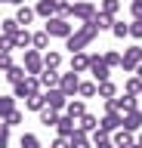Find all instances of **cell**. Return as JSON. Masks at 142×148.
I'll return each mask as SVG.
<instances>
[{"instance_id": "5b68a950", "label": "cell", "mask_w": 142, "mask_h": 148, "mask_svg": "<svg viewBox=\"0 0 142 148\" xmlns=\"http://www.w3.org/2000/svg\"><path fill=\"white\" fill-rule=\"evenodd\" d=\"M142 65V46L139 43H133V46H127L123 49V74H136V68Z\"/></svg>"}, {"instance_id": "1f68e13d", "label": "cell", "mask_w": 142, "mask_h": 148, "mask_svg": "<svg viewBox=\"0 0 142 148\" xmlns=\"http://www.w3.org/2000/svg\"><path fill=\"white\" fill-rule=\"evenodd\" d=\"M123 92H130V96H142V80L136 77V74H130V77H127V83H123Z\"/></svg>"}, {"instance_id": "277c9868", "label": "cell", "mask_w": 142, "mask_h": 148, "mask_svg": "<svg viewBox=\"0 0 142 148\" xmlns=\"http://www.w3.org/2000/svg\"><path fill=\"white\" fill-rule=\"evenodd\" d=\"M34 92H43V83H40V77H34V74H28L22 83L12 86V96H16V99H28Z\"/></svg>"}, {"instance_id": "ba28073f", "label": "cell", "mask_w": 142, "mask_h": 148, "mask_svg": "<svg viewBox=\"0 0 142 148\" xmlns=\"http://www.w3.org/2000/svg\"><path fill=\"white\" fill-rule=\"evenodd\" d=\"M90 77H93L96 83H105L111 80V68H108V62H105L99 53H93V65H90Z\"/></svg>"}, {"instance_id": "83f0119b", "label": "cell", "mask_w": 142, "mask_h": 148, "mask_svg": "<svg viewBox=\"0 0 142 148\" xmlns=\"http://www.w3.org/2000/svg\"><path fill=\"white\" fill-rule=\"evenodd\" d=\"M102 59L108 62V68H111V71L123 65V53H117V49H105V53H102Z\"/></svg>"}, {"instance_id": "ffe728a7", "label": "cell", "mask_w": 142, "mask_h": 148, "mask_svg": "<svg viewBox=\"0 0 142 148\" xmlns=\"http://www.w3.org/2000/svg\"><path fill=\"white\" fill-rule=\"evenodd\" d=\"M47 108V96H43V92H34V96H28V99H25V111H43Z\"/></svg>"}, {"instance_id": "44dd1931", "label": "cell", "mask_w": 142, "mask_h": 148, "mask_svg": "<svg viewBox=\"0 0 142 148\" xmlns=\"http://www.w3.org/2000/svg\"><path fill=\"white\" fill-rule=\"evenodd\" d=\"M99 123H102V117H96V114H90V111L77 120V127L84 130V133H96V130H99Z\"/></svg>"}, {"instance_id": "e575fe53", "label": "cell", "mask_w": 142, "mask_h": 148, "mask_svg": "<svg viewBox=\"0 0 142 148\" xmlns=\"http://www.w3.org/2000/svg\"><path fill=\"white\" fill-rule=\"evenodd\" d=\"M111 34L117 37V40H123V37H130V22H123V18H117L111 28Z\"/></svg>"}, {"instance_id": "52a82bcc", "label": "cell", "mask_w": 142, "mask_h": 148, "mask_svg": "<svg viewBox=\"0 0 142 148\" xmlns=\"http://www.w3.org/2000/svg\"><path fill=\"white\" fill-rule=\"evenodd\" d=\"M80 83H84V80H80V74H77V71H71V68H68V71L62 74V83H59V90L65 92L68 99H74L77 92H80Z\"/></svg>"}, {"instance_id": "b9f144b4", "label": "cell", "mask_w": 142, "mask_h": 148, "mask_svg": "<svg viewBox=\"0 0 142 148\" xmlns=\"http://www.w3.org/2000/svg\"><path fill=\"white\" fill-rule=\"evenodd\" d=\"M49 148H71V139H65V136H56L53 142H49Z\"/></svg>"}, {"instance_id": "7bdbcfd3", "label": "cell", "mask_w": 142, "mask_h": 148, "mask_svg": "<svg viewBox=\"0 0 142 148\" xmlns=\"http://www.w3.org/2000/svg\"><path fill=\"white\" fill-rule=\"evenodd\" d=\"M0 68H3V71L12 68V53H0Z\"/></svg>"}, {"instance_id": "8992f818", "label": "cell", "mask_w": 142, "mask_h": 148, "mask_svg": "<svg viewBox=\"0 0 142 148\" xmlns=\"http://www.w3.org/2000/svg\"><path fill=\"white\" fill-rule=\"evenodd\" d=\"M96 12H99V9H96V3H93V0H77V3H74V9H71V18L84 25V22H93V16H96Z\"/></svg>"}, {"instance_id": "f1b7e54d", "label": "cell", "mask_w": 142, "mask_h": 148, "mask_svg": "<svg viewBox=\"0 0 142 148\" xmlns=\"http://www.w3.org/2000/svg\"><path fill=\"white\" fill-rule=\"evenodd\" d=\"M59 117H62V111H53V108H43V111H40V123H43V127H56Z\"/></svg>"}, {"instance_id": "f35d334b", "label": "cell", "mask_w": 142, "mask_h": 148, "mask_svg": "<svg viewBox=\"0 0 142 148\" xmlns=\"http://www.w3.org/2000/svg\"><path fill=\"white\" fill-rule=\"evenodd\" d=\"M10 142H12V127L3 123V130H0V148H10Z\"/></svg>"}, {"instance_id": "d6986e66", "label": "cell", "mask_w": 142, "mask_h": 148, "mask_svg": "<svg viewBox=\"0 0 142 148\" xmlns=\"http://www.w3.org/2000/svg\"><path fill=\"white\" fill-rule=\"evenodd\" d=\"M40 83H43V90H56L59 83H62V74L53 71V68H47V71L40 74Z\"/></svg>"}, {"instance_id": "8d00e7d4", "label": "cell", "mask_w": 142, "mask_h": 148, "mask_svg": "<svg viewBox=\"0 0 142 148\" xmlns=\"http://www.w3.org/2000/svg\"><path fill=\"white\" fill-rule=\"evenodd\" d=\"M0 111H3V117H6V114H12V111H16V96H0Z\"/></svg>"}, {"instance_id": "30bf717a", "label": "cell", "mask_w": 142, "mask_h": 148, "mask_svg": "<svg viewBox=\"0 0 142 148\" xmlns=\"http://www.w3.org/2000/svg\"><path fill=\"white\" fill-rule=\"evenodd\" d=\"M121 127H123V111H105L99 130H105V133H117Z\"/></svg>"}, {"instance_id": "4316f807", "label": "cell", "mask_w": 142, "mask_h": 148, "mask_svg": "<svg viewBox=\"0 0 142 148\" xmlns=\"http://www.w3.org/2000/svg\"><path fill=\"white\" fill-rule=\"evenodd\" d=\"M43 62H47V68L59 71V68H62V53H59V49H47V53H43Z\"/></svg>"}, {"instance_id": "603a6c76", "label": "cell", "mask_w": 142, "mask_h": 148, "mask_svg": "<svg viewBox=\"0 0 142 148\" xmlns=\"http://www.w3.org/2000/svg\"><path fill=\"white\" fill-rule=\"evenodd\" d=\"M3 77H6L12 86H16V83H22L25 77H28V71H25V65H12L10 71H3Z\"/></svg>"}, {"instance_id": "ab89813d", "label": "cell", "mask_w": 142, "mask_h": 148, "mask_svg": "<svg viewBox=\"0 0 142 148\" xmlns=\"http://www.w3.org/2000/svg\"><path fill=\"white\" fill-rule=\"evenodd\" d=\"M130 37L133 40H142V18H133L130 22Z\"/></svg>"}, {"instance_id": "9c48e42d", "label": "cell", "mask_w": 142, "mask_h": 148, "mask_svg": "<svg viewBox=\"0 0 142 148\" xmlns=\"http://www.w3.org/2000/svg\"><path fill=\"white\" fill-rule=\"evenodd\" d=\"M43 96H47V108H53V111H65L68 102H71L59 86H56V90H43Z\"/></svg>"}, {"instance_id": "7402d4cb", "label": "cell", "mask_w": 142, "mask_h": 148, "mask_svg": "<svg viewBox=\"0 0 142 148\" xmlns=\"http://www.w3.org/2000/svg\"><path fill=\"white\" fill-rule=\"evenodd\" d=\"M114 22H117V18H114V16H108V12H102V9L93 16V25L99 28V31H111V28H114Z\"/></svg>"}, {"instance_id": "7dc6e473", "label": "cell", "mask_w": 142, "mask_h": 148, "mask_svg": "<svg viewBox=\"0 0 142 148\" xmlns=\"http://www.w3.org/2000/svg\"><path fill=\"white\" fill-rule=\"evenodd\" d=\"M34 3H37V0H34Z\"/></svg>"}, {"instance_id": "7a4b0ae2", "label": "cell", "mask_w": 142, "mask_h": 148, "mask_svg": "<svg viewBox=\"0 0 142 148\" xmlns=\"http://www.w3.org/2000/svg\"><path fill=\"white\" fill-rule=\"evenodd\" d=\"M43 31H47L49 37H59V40H68V37H71V34L77 31V28L71 25V18L53 16V18H47V25H43Z\"/></svg>"}, {"instance_id": "6da1fadb", "label": "cell", "mask_w": 142, "mask_h": 148, "mask_svg": "<svg viewBox=\"0 0 142 148\" xmlns=\"http://www.w3.org/2000/svg\"><path fill=\"white\" fill-rule=\"evenodd\" d=\"M96 37H99V28H96L93 22H84V25H77V31L65 40V49L68 53H84Z\"/></svg>"}, {"instance_id": "bcb514c9", "label": "cell", "mask_w": 142, "mask_h": 148, "mask_svg": "<svg viewBox=\"0 0 142 148\" xmlns=\"http://www.w3.org/2000/svg\"><path fill=\"white\" fill-rule=\"evenodd\" d=\"M136 142H139V145H142V130H139V133H136Z\"/></svg>"}, {"instance_id": "d6a6232c", "label": "cell", "mask_w": 142, "mask_h": 148, "mask_svg": "<svg viewBox=\"0 0 142 148\" xmlns=\"http://www.w3.org/2000/svg\"><path fill=\"white\" fill-rule=\"evenodd\" d=\"M19 148H43V145H40V136H37V133H22Z\"/></svg>"}, {"instance_id": "3957f363", "label": "cell", "mask_w": 142, "mask_h": 148, "mask_svg": "<svg viewBox=\"0 0 142 148\" xmlns=\"http://www.w3.org/2000/svg\"><path fill=\"white\" fill-rule=\"evenodd\" d=\"M22 65H25V71H28V74H34V77H40V74L47 71V62H43V53H40V49H34V46L22 53Z\"/></svg>"}, {"instance_id": "60d3db41", "label": "cell", "mask_w": 142, "mask_h": 148, "mask_svg": "<svg viewBox=\"0 0 142 148\" xmlns=\"http://www.w3.org/2000/svg\"><path fill=\"white\" fill-rule=\"evenodd\" d=\"M12 49H16V43H12V37H0V53H12Z\"/></svg>"}, {"instance_id": "e0dca14e", "label": "cell", "mask_w": 142, "mask_h": 148, "mask_svg": "<svg viewBox=\"0 0 142 148\" xmlns=\"http://www.w3.org/2000/svg\"><path fill=\"white\" fill-rule=\"evenodd\" d=\"M111 139H114V145L117 148H130V145H136V136H133L130 130H117V133H111Z\"/></svg>"}, {"instance_id": "836d02e7", "label": "cell", "mask_w": 142, "mask_h": 148, "mask_svg": "<svg viewBox=\"0 0 142 148\" xmlns=\"http://www.w3.org/2000/svg\"><path fill=\"white\" fill-rule=\"evenodd\" d=\"M99 9L117 18V12H121V0H99Z\"/></svg>"}, {"instance_id": "4dcf8cb0", "label": "cell", "mask_w": 142, "mask_h": 148, "mask_svg": "<svg viewBox=\"0 0 142 148\" xmlns=\"http://www.w3.org/2000/svg\"><path fill=\"white\" fill-rule=\"evenodd\" d=\"M77 96H80V99H93V96H99V83H96V80H84Z\"/></svg>"}, {"instance_id": "484cf974", "label": "cell", "mask_w": 142, "mask_h": 148, "mask_svg": "<svg viewBox=\"0 0 142 148\" xmlns=\"http://www.w3.org/2000/svg\"><path fill=\"white\" fill-rule=\"evenodd\" d=\"M99 99H117V83L114 80H105V83H99Z\"/></svg>"}, {"instance_id": "5bb4252c", "label": "cell", "mask_w": 142, "mask_h": 148, "mask_svg": "<svg viewBox=\"0 0 142 148\" xmlns=\"http://www.w3.org/2000/svg\"><path fill=\"white\" fill-rule=\"evenodd\" d=\"M34 9H37L40 18H53V16H59V0H37Z\"/></svg>"}, {"instance_id": "f6af8a7d", "label": "cell", "mask_w": 142, "mask_h": 148, "mask_svg": "<svg viewBox=\"0 0 142 148\" xmlns=\"http://www.w3.org/2000/svg\"><path fill=\"white\" fill-rule=\"evenodd\" d=\"M136 77H139V80H142V65H139V68H136Z\"/></svg>"}, {"instance_id": "cb8c5ba5", "label": "cell", "mask_w": 142, "mask_h": 148, "mask_svg": "<svg viewBox=\"0 0 142 148\" xmlns=\"http://www.w3.org/2000/svg\"><path fill=\"white\" fill-rule=\"evenodd\" d=\"M65 114H71L74 120H80L86 114V102L84 99H71V102H68V108H65Z\"/></svg>"}, {"instance_id": "8fae6325", "label": "cell", "mask_w": 142, "mask_h": 148, "mask_svg": "<svg viewBox=\"0 0 142 148\" xmlns=\"http://www.w3.org/2000/svg\"><path fill=\"white\" fill-rule=\"evenodd\" d=\"M90 65H93V53H71V71L77 74H90Z\"/></svg>"}, {"instance_id": "7c38bea8", "label": "cell", "mask_w": 142, "mask_h": 148, "mask_svg": "<svg viewBox=\"0 0 142 148\" xmlns=\"http://www.w3.org/2000/svg\"><path fill=\"white\" fill-rule=\"evenodd\" d=\"M77 130H80V127H77V120L62 111V117H59V123H56V133H59V136H65V139H71Z\"/></svg>"}, {"instance_id": "d590c367", "label": "cell", "mask_w": 142, "mask_h": 148, "mask_svg": "<svg viewBox=\"0 0 142 148\" xmlns=\"http://www.w3.org/2000/svg\"><path fill=\"white\" fill-rule=\"evenodd\" d=\"M34 49H40V53L49 49V34L47 31H34Z\"/></svg>"}, {"instance_id": "9a60e30c", "label": "cell", "mask_w": 142, "mask_h": 148, "mask_svg": "<svg viewBox=\"0 0 142 148\" xmlns=\"http://www.w3.org/2000/svg\"><path fill=\"white\" fill-rule=\"evenodd\" d=\"M136 99H142V96H130V92H123V96L114 99V108L123 111V114H127V111H136V108H139V102H136Z\"/></svg>"}, {"instance_id": "f546056e", "label": "cell", "mask_w": 142, "mask_h": 148, "mask_svg": "<svg viewBox=\"0 0 142 148\" xmlns=\"http://www.w3.org/2000/svg\"><path fill=\"white\" fill-rule=\"evenodd\" d=\"M19 18H16V16H6V18H3V22H0V31H3V34H6V37H12V34H16V31H19Z\"/></svg>"}, {"instance_id": "d4e9b609", "label": "cell", "mask_w": 142, "mask_h": 148, "mask_svg": "<svg viewBox=\"0 0 142 148\" xmlns=\"http://www.w3.org/2000/svg\"><path fill=\"white\" fill-rule=\"evenodd\" d=\"M71 148H93V136L84 133V130H77L74 136H71Z\"/></svg>"}, {"instance_id": "74e56055", "label": "cell", "mask_w": 142, "mask_h": 148, "mask_svg": "<svg viewBox=\"0 0 142 148\" xmlns=\"http://www.w3.org/2000/svg\"><path fill=\"white\" fill-rule=\"evenodd\" d=\"M22 117H25V114L16 108L12 114H6V117H3V123H6V127H19V123H22Z\"/></svg>"}, {"instance_id": "2e32d148", "label": "cell", "mask_w": 142, "mask_h": 148, "mask_svg": "<svg viewBox=\"0 0 142 148\" xmlns=\"http://www.w3.org/2000/svg\"><path fill=\"white\" fill-rule=\"evenodd\" d=\"M123 130H130V133H139V130H142V111L139 108L123 114Z\"/></svg>"}, {"instance_id": "4fadbf2b", "label": "cell", "mask_w": 142, "mask_h": 148, "mask_svg": "<svg viewBox=\"0 0 142 148\" xmlns=\"http://www.w3.org/2000/svg\"><path fill=\"white\" fill-rule=\"evenodd\" d=\"M12 43H16V49H22V53H25V49H31V46H34V34H31L28 28H19V31L12 34Z\"/></svg>"}, {"instance_id": "ac0fdd59", "label": "cell", "mask_w": 142, "mask_h": 148, "mask_svg": "<svg viewBox=\"0 0 142 148\" xmlns=\"http://www.w3.org/2000/svg\"><path fill=\"white\" fill-rule=\"evenodd\" d=\"M16 18H19V25H22V28H28L31 22L37 18V9H34V6H28V3H25V6H19V9H16Z\"/></svg>"}, {"instance_id": "ee69618b", "label": "cell", "mask_w": 142, "mask_h": 148, "mask_svg": "<svg viewBox=\"0 0 142 148\" xmlns=\"http://www.w3.org/2000/svg\"><path fill=\"white\" fill-rule=\"evenodd\" d=\"M3 3H16V6H25V0H3Z\"/></svg>"}]
</instances>
